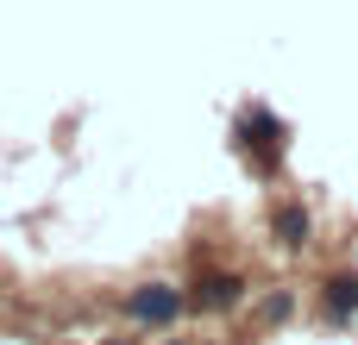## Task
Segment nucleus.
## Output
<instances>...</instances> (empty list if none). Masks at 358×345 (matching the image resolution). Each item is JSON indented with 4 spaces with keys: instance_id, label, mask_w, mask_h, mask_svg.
<instances>
[{
    "instance_id": "obj_1",
    "label": "nucleus",
    "mask_w": 358,
    "mask_h": 345,
    "mask_svg": "<svg viewBox=\"0 0 358 345\" xmlns=\"http://www.w3.org/2000/svg\"><path fill=\"white\" fill-rule=\"evenodd\" d=\"M132 314H138V321H170V314H176V295H170V289L132 295Z\"/></svg>"
},
{
    "instance_id": "obj_3",
    "label": "nucleus",
    "mask_w": 358,
    "mask_h": 345,
    "mask_svg": "<svg viewBox=\"0 0 358 345\" xmlns=\"http://www.w3.org/2000/svg\"><path fill=\"white\" fill-rule=\"evenodd\" d=\"M327 308H334V314H346V308H358V277H340V283H334Z\"/></svg>"
},
{
    "instance_id": "obj_2",
    "label": "nucleus",
    "mask_w": 358,
    "mask_h": 345,
    "mask_svg": "<svg viewBox=\"0 0 358 345\" xmlns=\"http://www.w3.org/2000/svg\"><path fill=\"white\" fill-rule=\"evenodd\" d=\"M277 233H283V245H302V239H308V214H302V207H283V214H277Z\"/></svg>"
}]
</instances>
